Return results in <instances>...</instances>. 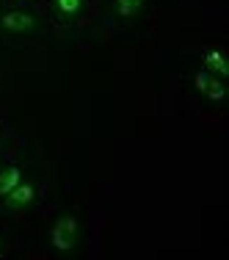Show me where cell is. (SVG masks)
Returning a JSON list of instances; mask_svg holds the SVG:
<instances>
[{
  "label": "cell",
  "mask_w": 229,
  "mask_h": 260,
  "mask_svg": "<svg viewBox=\"0 0 229 260\" xmlns=\"http://www.w3.org/2000/svg\"><path fill=\"white\" fill-rule=\"evenodd\" d=\"M20 177H22L20 169H17V166H11V169L0 177V197H6L11 188H17V185H20Z\"/></svg>",
  "instance_id": "4"
},
{
  "label": "cell",
  "mask_w": 229,
  "mask_h": 260,
  "mask_svg": "<svg viewBox=\"0 0 229 260\" xmlns=\"http://www.w3.org/2000/svg\"><path fill=\"white\" fill-rule=\"evenodd\" d=\"M75 238H78V221L72 219V216H64V219L55 221V227L50 233V241H53L55 249H61V252L72 249V246H75Z\"/></svg>",
  "instance_id": "1"
},
{
  "label": "cell",
  "mask_w": 229,
  "mask_h": 260,
  "mask_svg": "<svg viewBox=\"0 0 229 260\" xmlns=\"http://www.w3.org/2000/svg\"><path fill=\"white\" fill-rule=\"evenodd\" d=\"M141 3H144V0H119V14H122V17L135 14V11L141 9Z\"/></svg>",
  "instance_id": "7"
},
{
  "label": "cell",
  "mask_w": 229,
  "mask_h": 260,
  "mask_svg": "<svg viewBox=\"0 0 229 260\" xmlns=\"http://www.w3.org/2000/svg\"><path fill=\"white\" fill-rule=\"evenodd\" d=\"M58 9L64 11V14H75L80 9V0H58Z\"/></svg>",
  "instance_id": "8"
},
{
  "label": "cell",
  "mask_w": 229,
  "mask_h": 260,
  "mask_svg": "<svg viewBox=\"0 0 229 260\" xmlns=\"http://www.w3.org/2000/svg\"><path fill=\"white\" fill-rule=\"evenodd\" d=\"M3 28L6 30H28L33 28V17L25 14V11H9V14H3Z\"/></svg>",
  "instance_id": "3"
},
{
  "label": "cell",
  "mask_w": 229,
  "mask_h": 260,
  "mask_svg": "<svg viewBox=\"0 0 229 260\" xmlns=\"http://www.w3.org/2000/svg\"><path fill=\"white\" fill-rule=\"evenodd\" d=\"M196 86H199V89L204 91V94L210 97V100H224V83H218V80H213L207 75V72H196Z\"/></svg>",
  "instance_id": "2"
},
{
  "label": "cell",
  "mask_w": 229,
  "mask_h": 260,
  "mask_svg": "<svg viewBox=\"0 0 229 260\" xmlns=\"http://www.w3.org/2000/svg\"><path fill=\"white\" fill-rule=\"evenodd\" d=\"M9 197H11V202H14V205H25V202H30L33 200V188H30V185H17V188H11L9 191Z\"/></svg>",
  "instance_id": "5"
},
{
  "label": "cell",
  "mask_w": 229,
  "mask_h": 260,
  "mask_svg": "<svg viewBox=\"0 0 229 260\" xmlns=\"http://www.w3.org/2000/svg\"><path fill=\"white\" fill-rule=\"evenodd\" d=\"M204 64H207L210 70H215L218 75H226V72H229V67L224 64V58H221V53H215V50H210L207 55H204Z\"/></svg>",
  "instance_id": "6"
}]
</instances>
